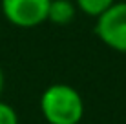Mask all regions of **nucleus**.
Returning <instances> with one entry per match:
<instances>
[{"label":"nucleus","instance_id":"f257e3e1","mask_svg":"<svg viewBox=\"0 0 126 124\" xmlns=\"http://www.w3.org/2000/svg\"><path fill=\"white\" fill-rule=\"evenodd\" d=\"M38 108L47 124H79L86 111L80 91L64 82L47 86L40 95Z\"/></svg>","mask_w":126,"mask_h":124},{"label":"nucleus","instance_id":"f03ea898","mask_svg":"<svg viewBox=\"0 0 126 124\" xmlns=\"http://www.w3.org/2000/svg\"><path fill=\"white\" fill-rule=\"evenodd\" d=\"M51 0H0L6 22L20 29H33L47 22Z\"/></svg>","mask_w":126,"mask_h":124},{"label":"nucleus","instance_id":"7ed1b4c3","mask_svg":"<svg viewBox=\"0 0 126 124\" xmlns=\"http://www.w3.org/2000/svg\"><path fill=\"white\" fill-rule=\"evenodd\" d=\"M95 35L106 48L126 53V2H115L95 18Z\"/></svg>","mask_w":126,"mask_h":124},{"label":"nucleus","instance_id":"20e7f679","mask_svg":"<svg viewBox=\"0 0 126 124\" xmlns=\"http://www.w3.org/2000/svg\"><path fill=\"white\" fill-rule=\"evenodd\" d=\"M77 16V6L73 0H51L47 22H53L57 26L71 24Z\"/></svg>","mask_w":126,"mask_h":124},{"label":"nucleus","instance_id":"39448f33","mask_svg":"<svg viewBox=\"0 0 126 124\" xmlns=\"http://www.w3.org/2000/svg\"><path fill=\"white\" fill-rule=\"evenodd\" d=\"M73 2L77 6V11L92 16V18H97L106 9H110L117 0H73Z\"/></svg>","mask_w":126,"mask_h":124},{"label":"nucleus","instance_id":"423d86ee","mask_svg":"<svg viewBox=\"0 0 126 124\" xmlns=\"http://www.w3.org/2000/svg\"><path fill=\"white\" fill-rule=\"evenodd\" d=\"M0 124H18V113L11 104L0 99Z\"/></svg>","mask_w":126,"mask_h":124},{"label":"nucleus","instance_id":"0eeeda50","mask_svg":"<svg viewBox=\"0 0 126 124\" xmlns=\"http://www.w3.org/2000/svg\"><path fill=\"white\" fill-rule=\"evenodd\" d=\"M4 86H6V77H4V71H2V68H0V97H2Z\"/></svg>","mask_w":126,"mask_h":124}]
</instances>
